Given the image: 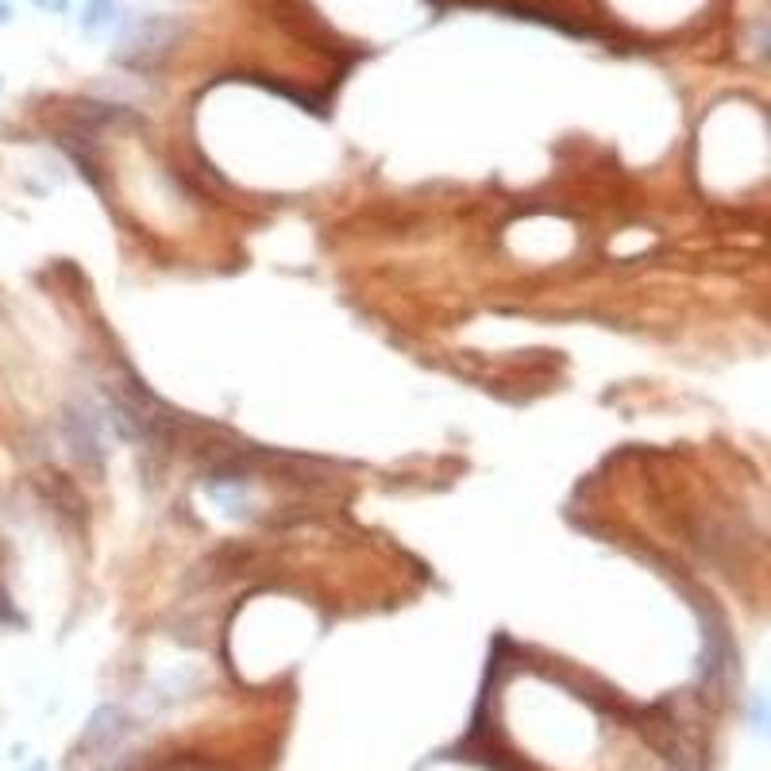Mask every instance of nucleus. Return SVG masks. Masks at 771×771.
Returning <instances> with one entry per match:
<instances>
[{"instance_id":"obj_4","label":"nucleus","mask_w":771,"mask_h":771,"mask_svg":"<svg viewBox=\"0 0 771 771\" xmlns=\"http://www.w3.org/2000/svg\"><path fill=\"white\" fill-rule=\"evenodd\" d=\"M116 15V0H82V28L105 31Z\"/></svg>"},{"instance_id":"obj_6","label":"nucleus","mask_w":771,"mask_h":771,"mask_svg":"<svg viewBox=\"0 0 771 771\" xmlns=\"http://www.w3.org/2000/svg\"><path fill=\"white\" fill-rule=\"evenodd\" d=\"M8 23H12V4L0 0V28H8Z\"/></svg>"},{"instance_id":"obj_5","label":"nucleus","mask_w":771,"mask_h":771,"mask_svg":"<svg viewBox=\"0 0 771 771\" xmlns=\"http://www.w3.org/2000/svg\"><path fill=\"white\" fill-rule=\"evenodd\" d=\"M31 4H35L39 12H66L74 0H31Z\"/></svg>"},{"instance_id":"obj_2","label":"nucleus","mask_w":771,"mask_h":771,"mask_svg":"<svg viewBox=\"0 0 771 771\" xmlns=\"http://www.w3.org/2000/svg\"><path fill=\"white\" fill-rule=\"evenodd\" d=\"M100 420L93 409H69L62 417V428H66V443L77 459L85 463H100L105 459V432H100Z\"/></svg>"},{"instance_id":"obj_1","label":"nucleus","mask_w":771,"mask_h":771,"mask_svg":"<svg viewBox=\"0 0 771 771\" xmlns=\"http://www.w3.org/2000/svg\"><path fill=\"white\" fill-rule=\"evenodd\" d=\"M178 39V23L167 15H136L120 28L116 39V58L128 62V66H151L154 54H167L170 43Z\"/></svg>"},{"instance_id":"obj_8","label":"nucleus","mask_w":771,"mask_h":771,"mask_svg":"<svg viewBox=\"0 0 771 771\" xmlns=\"http://www.w3.org/2000/svg\"><path fill=\"white\" fill-rule=\"evenodd\" d=\"M0 85H4V82H0Z\"/></svg>"},{"instance_id":"obj_7","label":"nucleus","mask_w":771,"mask_h":771,"mask_svg":"<svg viewBox=\"0 0 771 771\" xmlns=\"http://www.w3.org/2000/svg\"><path fill=\"white\" fill-rule=\"evenodd\" d=\"M28 771H46V764H43V760H35V764H31Z\"/></svg>"},{"instance_id":"obj_3","label":"nucleus","mask_w":771,"mask_h":771,"mask_svg":"<svg viewBox=\"0 0 771 771\" xmlns=\"http://www.w3.org/2000/svg\"><path fill=\"white\" fill-rule=\"evenodd\" d=\"M128 733V714L120 706H97L85 721V733H82V752H93V757H105L113 752L116 745L124 741Z\"/></svg>"}]
</instances>
